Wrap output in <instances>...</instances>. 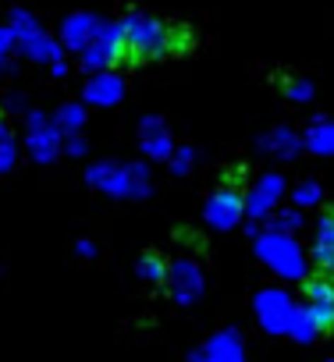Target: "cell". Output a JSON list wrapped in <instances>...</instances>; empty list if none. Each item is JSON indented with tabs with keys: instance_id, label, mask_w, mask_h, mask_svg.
Returning <instances> with one entry per match:
<instances>
[{
	"instance_id": "cell-4",
	"label": "cell",
	"mask_w": 334,
	"mask_h": 362,
	"mask_svg": "<svg viewBox=\"0 0 334 362\" xmlns=\"http://www.w3.org/2000/svg\"><path fill=\"white\" fill-rule=\"evenodd\" d=\"M142 274H146L149 281H156V277H160V267H156V256H146V259H142Z\"/></svg>"
},
{
	"instance_id": "cell-3",
	"label": "cell",
	"mask_w": 334,
	"mask_h": 362,
	"mask_svg": "<svg viewBox=\"0 0 334 362\" xmlns=\"http://www.w3.org/2000/svg\"><path fill=\"white\" fill-rule=\"evenodd\" d=\"M316 263H320L323 270L334 267V210H327L323 221H320V235H316Z\"/></svg>"
},
{
	"instance_id": "cell-2",
	"label": "cell",
	"mask_w": 334,
	"mask_h": 362,
	"mask_svg": "<svg viewBox=\"0 0 334 362\" xmlns=\"http://www.w3.org/2000/svg\"><path fill=\"white\" fill-rule=\"evenodd\" d=\"M306 302H309V320L320 327V330H330L334 327V284L330 281H309L306 284Z\"/></svg>"
},
{
	"instance_id": "cell-1",
	"label": "cell",
	"mask_w": 334,
	"mask_h": 362,
	"mask_svg": "<svg viewBox=\"0 0 334 362\" xmlns=\"http://www.w3.org/2000/svg\"><path fill=\"white\" fill-rule=\"evenodd\" d=\"M189 47V33L175 22H163L153 15H128L117 33V50L132 64H146L167 54H182Z\"/></svg>"
}]
</instances>
